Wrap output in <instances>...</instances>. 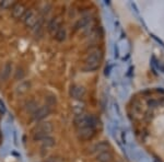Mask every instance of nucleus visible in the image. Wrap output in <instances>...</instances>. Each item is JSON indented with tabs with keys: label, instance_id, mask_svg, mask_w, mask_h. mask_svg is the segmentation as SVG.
<instances>
[{
	"label": "nucleus",
	"instance_id": "nucleus-8",
	"mask_svg": "<svg viewBox=\"0 0 164 162\" xmlns=\"http://www.w3.org/2000/svg\"><path fill=\"white\" fill-rule=\"evenodd\" d=\"M27 12V8L23 3H14L11 8V16L14 19H22Z\"/></svg>",
	"mask_w": 164,
	"mask_h": 162
},
{
	"label": "nucleus",
	"instance_id": "nucleus-10",
	"mask_svg": "<svg viewBox=\"0 0 164 162\" xmlns=\"http://www.w3.org/2000/svg\"><path fill=\"white\" fill-rule=\"evenodd\" d=\"M31 88H32V82L30 80L21 81L16 87V93L18 94V96H23V94L27 93V92L31 90Z\"/></svg>",
	"mask_w": 164,
	"mask_h": 162
},
{
	"label": "nucleus",
	"instance_id": "nucleus-11",
	"mask_svg": "<svg viewBox=\"0 0 164 162\" xmlns=\"http://www.w3.org/2000/svg\"><path fill=\"white\" fill-rule=\"evenodd\" d=\"M109 149V144L107 141H100L98 144H95L93 147H92V152L94 153H101L104 152V151H107Z\"/></svg>",
	"mask_w": 164,
	"mask_h": 162
},
{
	"label": "nucleus",
	"instance_id": "nucleus-16",
	"mask_svg": "<svg viewBox=\"0 0 164 162\" xmlns=\"http://www.w3.org/2000/svg\"><path fill=\"white\" fill-rule=\"evenodd\" d=\"M66 36H67V31L64 27H60L57 31V33L55 34V38L58 42H64V41L66 40Z\"/></svg>",
	"mask_w": 164,
	"mask_h": 162
},
{
	"label": "nucleus",
	"instance_id": "nucleus-4",
	"mask_svg": "<svg viewBox=\"0 0 164 162\" xmlns=\"http://www.w3.org/2000/svg\"><path fill=\"white\" fill-rule=\"evenodd\" d=\"M22 20H23V22H24L25 27H34L38 21V16H37V13H36L35 10L31 9V10H29V11L25 12V14L23 16Z\"/></svg>",
	"mask_w": 164,
	"mask_h": 162
},
{
	"label": "nucleus",
	"instance_id": "nucleus-2",
	"mask_svg": "<svg viewBox=\"0 0 164 162\" xmlns=\"http://www.w3.org/2000/svg\"><path fill=\"white\" fill-rule=\"evenodd\" d=\"M73 123H75V126L78 129L84 128V127H92V128H94L96 130L98 126L100 125V120L94 115H91V114L89 115V114L83 113L75 115Z\"/></svg>",
	"mask_w": 164,
	"mask_h": 162
},
{
	"label": "nucleus",
	"instance_id": "nucleus-14",
	"mask_svg": "<svg viewBox=\"0 0 164 162\" xmlns=\"http://www.w3.org/2000/svg\"><path fill=\"white\" fill-rule=\"evenodd\" d=\"M96 159L99 162H112L113 161V155L109 151H104V152L99 153Z\"/></svg>",
	"mask_w": 164,
	"mask_h": 162
},
{
	"label": "nucleus",
	"instance_id": "nucleus-3",
	"mask_svg": "<svg viewBox=\"0 0 164 162\" xmlns=\"http://www.w3.org/2000/svg\"><path fill=\"white\" fill-rule=\"evenodd\" d=\"M54 130V126L51 122H43L36 126L33 133V139L35 141H41L44 138L48 137Z\"/></svg>",
	"mask_w": 164,
	"mask_h": 162
},
{
	"label": "nucleus",
	"instance_id": "nucleus-17",
	"mask_svg": "<svg viewBox=\"0 0 164 162\" xmlns=\"http://www.w3.org/2000/svg\"><path fill=\"white\" fill-rule=\"evenodd\" d=\"M89 23V18L88 17H85V18H82V19H80L79 21H78L77 23H75V30H78V29H81V27H84L85 25Z\"/></svg>",
	"mask_w": 164,
	"mask_h": 162
},
{
	"label": "nucleus",
	"instance_id": "nucleus-18",
	"mask_svg": "<svg viewBox=\"0 0 164 162\" xmlns=\"http://www.w3.org/2000/svg\"><path fill=\"white\" fill-rule=\"evenodd\" d=\"M24 76H25V71H24V69H23L22 67L17 68L16 73H14V79L16 80H22L23 78H24Z\"/></svg>",
	"mask_w": 164,
	"mask_h": 162
},
{
	"label": "nucleus",
	"instance_id": "nucleus-9",
	"mask_svg": "<svg viewBox=\"0 0 164 162\" xmlns=\"http://www.w3.org/2000/svg\"><path fill=\"white\" fill-rule=\"evenodd\" d=\"M61 23H62V20L60 17H56V18L51 19L48 24V32L51 33V35L55 36L57 31L61 27Z\"/></svg>",
	"mask_w": 164,
	"mask_h": 162
},
{
	"label": "nucleus",
	"instance_id": "nucleus-1",
	"mask_svg": "<svg viewBox=\"0 0 164 162\" xmlns=\"http://www.w3.org/2000/svg\"><path fill=\"white\" fill-rule=\"evenodd\" d=\"M102 57L103 54L102 51L99 48H91L89 51V53L87 54L84 58V65L82 67V69L87 72L89 71H95L96 69H99L101 65V61H102Z\"/></svg>",
	"mask_w": 164,
	"mask_h": 162
},
{
	"label": "nucleus",
	"instance_id": "nucleus-12",
	"mask_svg": "<svg viewBox=\"0 0 164 162\" xmlns=\"http://www.w3.org/2000/svg\"><path fill=\"white\" fill-rule=\"evenodd\" d=\"M12 71V64L10 61H7L3 65L2 69H1V80L2 81H7L9 79L10 75H11Z\"/></svg>",
	"mask_w": 164,
	"mask_h": 162
},
{
	"label": "nucleus",
	"instance_id": "nucleus-19",
	"mask_svg": "<svg viewBox=\"0 0 164 162\" xmlns=\"http://www.w3.org/2000/svg\"><path fill=\"white\" fill-rule=\"evenodd\" d=\"M46 100L48 101V106H51V105H53V104H56V96H47L46 98Z\"/></svg>",
	"mask_w": 164,
	"mask_h": 162
},
{
	"label": "nucleus",
	"instance_id": "nucleus-15",
	"mask_svg": "<svg viewBox=\"0 0 164 162\" xmlns=\"http://www.w3.org/2000/svg\"><path fill=\"white\" fill-rule=\"evenodd\" d=\"M41 144H42V148L44 149L51 148V147L55 146V139L53 137H51V136H48V137L41 140Z\"/></svg>",
	"mask_w": 164,
	"mask_h": 162
},
{
	"label": "nucleus",
	"instance_id": "nucleus-5",
	"mask_svg": "<svg viewBox=\"0 0 164 162\" xmlns=\"http://www.w3.org/2000/svg\"><path fill=\"white\" fill-rule=\"evenodd\" d=\"M85 93H87V90L83 86L79 85H73L70 88V96L72 99H75V101H81L82 99L84 98Z\"/></svg>",
	"mask_w": 164,
	"mask_h": 162
},
{
	"label": "nucleus",
	"instance_id": "nucleus-6",
	"mask_svg": "<svg viewBox=\"0 0 164 162\" xmlns=\"http://www.w3.org/2000/svg\"><path fill=\"white\" fill-rule=\"evenodd\" d=\"M51 113V106H48L47 104L42 105V106L37 107V109L35 110V112L33 113V118L35 120H44V118H46Z\"/></svg>",
	"mask_w": 164,
	"mask_h": 162
},
{
	"label": "nucleus",
	"instance_id": "nucleus-21",
	"mask_svg": "<svg viewBox=\"0 0 164 162\" xmlns=\"http://www.w3.org/2000/svg\"><path fill=\"white\" fill-rule=\"evenodd\" d=\"M1 139H2V134H1V131H0V141H1Z\"/></svg>",
	"mask_w": 164,
	"mask_h": 162
},
{
	"label": "nucleus",
	"instance_id": "nucleus-7",
	"mask_svg": "<svg viewBox=\"0 0 164 162\" xmlns=\"http://www.w3.org/2000/svg\"><path fill=\"white\" fill-rule=\"evenodd\" d=\"M78 138L80 140H90L95 136V129L92 127H84V128L78 129Z\"/></svg>",
	"mask_w": 164,
	"mask_h": 162
},
{
	"label": "nucleus",
	"instance_id": "nucleus-13",
	"mask_svg": "<svg viewBox=\"0 0 164 162\" xmlns=\"http://www.w3.org/2000/svg\"><path fill=\"white\" fill-rule=\"evenodd\" d=\"M71 109H72V112L75 115L84 113V104H83V102H81V101H75V100L73 101Z\"/></svg>",
	"mask_w": 164,
	"mask_h": 162
},
{
	"label": "nucleus",
	"instance_id": "nucleus-20",
	"mask_svg": "<svg viewBox=\"0 0 164 162\" xmlns=\"http://www.w3.org/2000/svg\"><path fill=\"white\" fill-rule=\"evenodd\" d=\"M13 5H14V3H13ZM13 5H12V2H10V1H2V2L0 3V6H1L2 8H5V9H6V8H8V7L12 8V6H13Z\"/></svg>",
	"mask_w": 164,
	"mask_h": 162
}]
</instances>
